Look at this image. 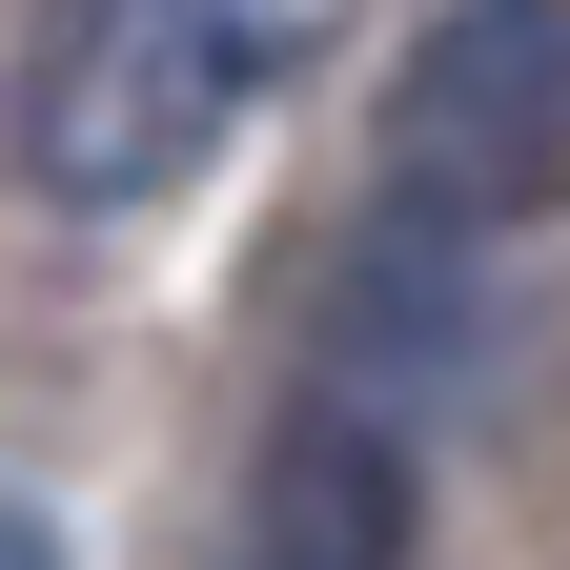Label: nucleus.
<instances>
[{
    "mask_svg": "<svg viewBox=\"0 0 570 570\" xmlns=\"http://www.w3.org/2000/svg\"><path fill=\"white\" fill-rule=\"evenodd\" d=\"M570 184V0H449L387 102V204L407 225H489V204Z\"/></svg>",
    "mask_w": 570,
    "mask_h": 570,
    "instance_id": "f03ea898",
    "label": "nucleus"
},
{
    "mask_svg": "<svg viewBox=\"0 0 570 570\" xmlns=\"http://www.w3.org/2000/svg\"><path fill=\"white\" fill-rule=\"evenodd\" d=\"M225 570H407V428L367 387H306L245 469V550Z\"/></svg>",
    "mask_w": 570,
    "mask_h": 570,
    "instance_id": "7ed1b4c3",
    "label": "nucleus"
},
{
    "mask_svg": "<svg viewBox=\"0 0 570 570\" xmlns=\"http://www.w3.org/2000/svg\"><path fill=\"white\" fill-rule=\"evenodd\" d=\"M0 570H61V530H41V510H21V489H0Z\"/></svg>",
    "mask_w": 570,
    "mask_h": 570,
    "instance_id": "20e7f679",
    "label": "nucleus"
},
{
    "mask_svg": "<svg viewBox=\"0 0 570 570\" xmlns=\"http://www.w3.org/2000/svg\"><path fill=\"white\" fill-rule=\"evenodd\" d=\"M265 102V21L245 0H41L21 21V184L61 225H122V204H164L184 164H225V122Z\"/></svg>",
    "mask_w": 570,
    "mask_h": 570,
    "instance_id": "f257e3e1",
    "label": "nucleus"
}]
</instances>
